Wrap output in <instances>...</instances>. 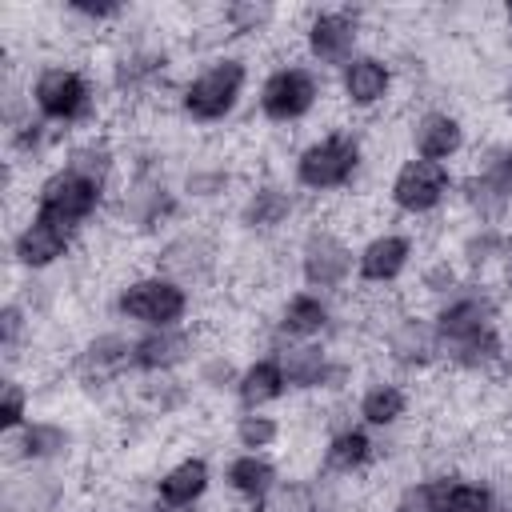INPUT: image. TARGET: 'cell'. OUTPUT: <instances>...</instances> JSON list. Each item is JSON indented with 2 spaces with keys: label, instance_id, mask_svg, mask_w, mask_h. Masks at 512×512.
Masks as SVG:
<instances>
[{
  "label": "cell",
  "instance_id": "48",
  "mask_svg": "<svg viewBox=\"0 0 512 512\" xmlns=\"http://www.w3.org/2000/svg\"><path fill=\"white\" fill-rule=\"evenodd\" d=\"M512 380V340H508V360H504V372H500V384Z\"/></svg>",
  "mask_w": 512,
  "mask_h": 512
},
{
  "label": "cell",
  "instance_id": "27",
  "mask_svg": "<svg viewBox=\"0 0 512 512\" xmlns=\"http://www.w3.org/2000/svg\"><path fill=\"white\" fill-rule=\"evenodd\" d=\"M220 476H216V464H212V456H204V452H184V456H176L172 464H164L156 476H152V500H160L164 508H172V512H192V508H200L204 500H208V492H212V484H216Z\"/></svg>",
  "mask_w": 512,
  "mask_h": 512
},
{
  "label": "cell",
  "instance_id": "26",
  "mask_svg": "<svg viewBox=\"0 0 512 512\" xmlns=\"http://www.w3.org/2000/svg\"><path fill=\"white\" fill-rule=\"evenodd\" d=\"M8 464H72L80 448V432L72 420L56 416H32L20 432L4 436Z\"/></svg>",
  "mask_w": 512,
  "mask_h": 512
},
{
  "label": "cell",
  "instance_id": "38",
  "mask_svg": "<svg viewBox=\"0 0 512 512\" xmlns=\"http://www.w3.org/2000/svg\"><path fill=\"white\" fill-rule=\"evenodd\" d=\"M464 284H468L464 268H460L452 256H444V252L424 256V260L416 264V276H412L416 296H420V300H428L432 308H436V304H444V300H452Z\"/></svg>",
  "mask_w": 512,
  "mask_h": 512
},
{
  "label": "cell",
  "instance_id": "31",
  "mask_svg": "<svg viewBox=\"0 0 512 512\" xmlns=\"http://www.w3.org/2000/svg\"><path fill=\"white\" fill-rule=\"evenodd\" d=\"M264 352H276L292 396H316V400L324 396V384H328V372L336 360V348L328 340H288V344H276Z\"/></svg>",
  "mask_w": 512,
  "mask_h": 512
},
{
  "label": "cell",
  "instance_id": "36",
  "mask_svg": "<svg viewBox=\"0 0 512 512\" xmlns=\"http://www.w3.org/2000/svg\"><path fill=\"white\" fill-rule=\"evenodd\" d=\"M36 340V312L12 292L0 304V356H4V372H16L24 364V352H32Z\"/></svg>",
  "mask_w": 512,
  "mask_h": 512
},
{
  "label": "cell",
  "instance_id": "28",
  "mask_svg": "<svg viewBox=\"0 0 512 512\" xmlns=\"http://www.w3.org/2000/svg\"><path fill=\"white\" fill-rule=\"evenodd\" d=\"M352 412H356V420H360L368 432H376V436L400 432L404 420L412 416V388H408L404 376L376 372V376H368V380L356 388Z\"/></svg>",
  "mask_w": 512,
  "mask_h": 512
},
{
  "label": "cell",
  "instance_id": "37",
  "mask_svg": "<svg viewBox=\"0 0 512 512\" xmlns=\"http://www.w3.org/2000/svg\"><path fill=\"white\" fill-rule=\"evenodd\" d=\"M136 400L152 420L164 416H180L196 404V384L180 380V376H152V380H136Z\"/></svg>",
  "mask_w": 512,
  "mask_h": 512
},
{
  "label": "cell",
  "instance_id": "33",
  "mask_svg": "<svg viewBox=\"0 0 512 512\" xmlns=\"http://www.w3.org/2000/svg\"><path fill=\"white\" fill-rule=\"evenodd\" d=\"M224 44H244V40H264L276 32L280 20H288L284 8L268 4V0H228L212 12Z\"/></svg>",
  "mask_w": 512,
  "mask_h": 512
},
{
  "label": "cell",
  "instance_id": "40",
  "mask_svg": "<svg viewBox=\"0 0 512 512\" xmlns=\"http://www.w3.org/2000/svg\"><path fill=\"white\" fill-rule=\"evenodd\" d=\"M284 440V420L276 412H240L232 416V444L236 452H272Z\"/></svg>",
  "mask_w": 512,
  "mask_h": 512
},
{
  "label": "cell",
  "instance_id": "45",
  "mask_svg": "<svg viewBox=\"0 0 512 512\" xmlns=\"http://www.w3.org/2000/svg\"><path fill=\"white\" fill-rule=\"evenodd\" d=\"M496 280H500V300L512 304V240H508V252L500 260V268H496Z\"/></svg>",
  "mask_w": 512,
  "mask_h": 512
},
{
  "label": "cell",
  "instance_id": "9",
  "mask_svg": "<svg viewBox=\"0 0 512 512\" xmlns=\"http://www.w3.org/2000/svg\"><path fill=\"white\" fill-rule=\"evenodd\" d=\"M196 312V296L156 268H140L112 288V316L144 328H180Z\"/></svg>",
  "mask_w": 512,
  "mask_h": 512
},
{
  "label": "cell",
  "instance_id": "2",
  "mask_svg": "<svg viewBox=\"0 0 512 512\" xmlns=\"http://www.w3.org/2000/svg\"><path fill=\"white\" fill-rule=\"evenodd\" d=\"M368 136L356 124H332L324 132H312L304 144L292 148L288 180L308 200L344 196L360 184L368 172Z\"/></svg>",
  "mask_w": 512,
  "mask_h": 512
},
{
  "label": "cell",
  "instance_id": "8",
  "mask_svg": "<svg viewBox=\"0 0 512 512\" xmlns=\"http://www.w3.org/2000/svg\"><path fill=\"white\" fill-rule=\"evenodd\" d=\"M148 268L172 276L192 296L212 292L224 276V240L216 228H208V220H184L164 240H156Z\"/></svg>",
  "mask_w": 512,
  "mask_h": 512
},
{
  "label": "cell",
  "instance_id": "46",
  "mask_svg": "<svg viewBox=\"0 0 512 512\" xmlns=\"http://www.w3.org/2000/svg\"><path fill=\"white\" fill-rule=\"evenodd\" d=\"M500 96H504V104L512 108V64H508V72H504V84H500Z\"/></svg>",
  "mask_w": 512,
  "mask_h": 512
},
{
  "label": "cell",
  "instance_id": "20",
  "mask_svg": "<svg viewBox=\"0 0 512 512\" xmlns=\"http://www.w3.org/2000/svg\"><path fill=\"white\" fill-rule=\"evenodd\" d=\"M396 80H400V72L392 64V56H384L376 48H364L336 72L340 108L352 112V116H372V112L388 108V100L396 96Z\"/></svg>",
  "mask_w": 512,
  "mask_h": 512
},
{
  "label": "cell",
  "instance_id": "42",
  "mask_svg": "<svg viewBox=\"0 0 512 512\" xmlns=\"http://www.w3.org/2000/svg\"><path fill=\"white\" fill-rule=\"evenodd\" d=\"M388 512H444V468H432V472L404 480L392 492Z\"/></svg>",
  "mask_w": 512,
  "mask_h": 512
},
{
  "label": "cell",
  "instance_id": "13",
  "mask_svg": "<svg viewBox=\"0 0 512 512\" xmlns=\"http://www.w3.org/2000/svg\"><path fill=\"white\" fill-rule=\"evenodd\" d=\"M384 456H388L384 436L368 432L356 420L352 404H344L340 416L324 420V440H320V452H316V476L336 480V484H352L360 476H372L384 464Z\"/></svg>",
  "mask_w": 512,
  "mask_h": 512
},
{
  "label": "cell",
  "instance_id": "3",
  "mask_svg": "<svg viewBox=\"0 0 512 512\" xmlns=\"http://www.w3.org/2000/svg\"><path fill=\"white\" fill-rule=\"evenodd\" d=\"M248 92H252V56L224 48V52L204 56L176 84L172 104L188 128H224L228 120H236Z\"/></svg>",
  "mask_w": 512,
  "mask_h": 512
},
{
  "label": "cell",
  "instance_id": "5",
  "mask_svg": "<svg viewBox=\"0 0 512 512\" xmlns=\"http://www.w3.org/2000/svg\"><path fill=\"white\" fill-rule=\"evenodd\" d=\"M328 100V80L304 56L276 60L252 92V108L268 128H300L308 124Z\"/></svg>",
  "mask_w": 512,
  "mask_h": 512
},
{
  "label": "cell",
  "instance_id": "22",
  "mask_svg": "<svg viewBox=\"0 0 512 512\" xmlns=\"http://www.w3.org/2000/svg\"><path fill=\"white\" fill-rule=\"evenodd\" d=\"M428 316H432L440 348H452V344L472 340V336H480L488 328H500L504 324V300L488 284H464L452 300L436 304Z\"/></svg>",
  "mask_w": 512,
  "mask_h": 512
},
{
  "label": "cell",
  "instance_id": "17",
  "mask_svg": "<svg viewBox=\"0 0 512 512\" xmlns=\"http://www.w3.org/2000/svg\"><path fill=\"white\" fill-rule=\"evenodd\" d=\"M64 372H68V380H72L80 392H88V396L116 392V388L132 376V336L120 332V328L88 332V336L68 352Z\"/></svg>",
  "mask_w": 512,
  "mask_h": 512
},
{
  "label": "cell",
  "instance_id": "1",
  "mask_svg": "<svg viewBox=\"0 0 512 512\" xmlns=\"http://www.w3.org/2000/svg\"><path fill=\"white\" fill-rule=\"evenodd\" d=\"M184 196L176 176L168 172V156L156 140L132 144L124 160V180L112 196V220L132 240H164L184 224Z\"/></svg>",
  "mask_w": 512,
  "mask_h": 512
},
{
  "label": "cell",
  "instance_id": "16",
  "mask_svg": "<svg viewBox=\"0 0 512 512\" xmlns=\"http://www.w3.org/2000/svg\"><path fill=\"white\" fill-rule=\"evenodd\" d=\"M232 212H236V224H240L244 236H252V240H276V236H284V232L296 228V220L304 212V196L292 188V180L268 172V176H252L240 188Z\"/></svg>",
  "mask_w": 512,
  "mask_h": 512
},
{
  "label": "cell",
  "instance_id": "14",
  "mask_svg": "<svg viewBox=\"0 0 512 512\" xmlns=\"http://www.w3.org/2000/svg\"><path fill=\"white\" fill-rule=\"evenodd\" d=\"M292 260H296L300 284L312 292H324V296H340L348 288V280L356 276V244L336 224H324V220L308 224L296 236Z\"/></svg>",
  "mask_w": 512,
  "mask_h": 512
},
{
  "label": "cell",
  "instance_id": "47",
  "mask_svg": "<svg viewBox=\"0 0 512 512\" xmlns=\"http://www.w3.org/2000/svg\"><path fill=\"white\" fill-rule=\"evenodd\" d=\"M500 24L512 32V0H508V4H500Z\"/></svg>",
  "mask_w": 512,
  "mask_h": 512
},
{
  "label": "cell",
  "instance_id": "23",
  "mask_svg": "<svg viewBox=\"0 0 512 512\" xmlns=\"http://www.w3.org/2000/svg\"><path fill=\"white\" fill-rule=\"evenodd\" d=\"M68 496V464H8L0 484V512H64Z\"/></svg>",
  "mask_w": 512,
  "mask_h": 512
},
{
  "label": "cell",
  "instance_id": "44",
  "mask_svg": "<svg viewBox=\"0 0 512 512\" xmlns=\"http://www.w3.org/2000/svg\"><path fill=\"white\" fill-rule=\"evenodd\" d=\"M28 420H32V388L24 384L20 372H4V380H0V428H4V436L20 432Z\"/></svg>",
  "mask_w": 512,
  "mask_h": 512
},
{
  "label": "cell",
  "instance_id": "18",
  "mask_svg": "<svg viewBox=\"0 0 512 512\" xmlns=\"http://www.w3.org/2000/svg\"><path fill=\"white\" fill-rule=\"evenodd\" d=\"M76 244H80V232L28 212L8 236V268L20 276H48L76 252Z\"/></svg>",
  "mask_w": 512,
  "mask_h": 512
},
{
  "label": "cell",
  "instance_id": "41",
  "mask_svg": "<svg viewBox=\"0 0 512 512\" xmlns=\"http://www.w3.org/2000/svg\"><path fill=\"white\" fill-rule=\"evenodd\" d=\"M492 500H496V480L444 468V512H488Z\"/></svg>",
  "mask_w": 512,
  "mask_h": 512
},
{
  "label": "cell",
  "instance_id": "35",
  "mask_svg": "<svg viewBox=\"0 0 512 512\" xmlns=\"http://www.w3.org/2000/svg\"><path fill=\"white\" fill-rule=\"evenodd\" d=\"M508 240H512V228H496V224H472L460 232L456 248H452V260L464 268L468 280H480L488 272L500 268L504 252H508Z\"/></svg>",
  "mask_w": 512,
  "mask_h": 512
},
{
  "label": "cell",
  "instance_id": "34",
  "mask_svg": "<svg viewBox=\"0 0 512 512\" xmlns=\"http://www.w3.org/2000/svg\"><path fill=\"white\" fill-rule=\"evenodd\" d=\"M60 164H68V168H76V172H84V176H92V180H100L104 188H120V164H124V156H120V148H116V140L112 136H104V132H84V136H72L68 140V148L60 152Z\"/></svg>",
  "mask_w": 512,
  "mask_h": 512
},
{
  "label": "cell",
  "instance_id": "6",
  "mask_svg": "<svg viewBox=\"0 0 512 512\" xmlns=\"http://www.w3.org/2000/svg\"><path fill=\"white\" fill-rule=\"evenodd\" d=\"M172 72H176V56L164 40L124 28L108 52V64H104V88L116 100L136 104V100H152L160 88H168Z\"/></svg>",
  "mask_w": 512,
  "mask_h": 512
},
{
  "label": "cell",
  "instance_id": "11",
  "mask_svg": "<svg viewBox=\"0 0 512 512\" xmlns=\"http://www.w3.org/2000/svg\"><path fill=\"white\" fill-rule=\"evenodd\" d=\"M364 36H368L364 8H348V4L308 8L296 20L300 52L320 72H340L356 52H364Z\"/></svg>",
  "mask_w": 512,
  "mask_h": 512
},
{
  "label": "cell",
  "instance_id": "19",
  "mask_svg": "<svg viewBox=\"0 0 512 512\" xmlns=\"http://www.w3.org/2000/svg\"><path fill=\"white\" fill-rule=\"evenodd\" d=\"M420 264V240L408 228H372L356 244V284L372 292L396 288Z\"/></svg>",
  "mask_w": 512,
  "mask_h": 512
},
{
  "label": "cell",
  "instance_id": "25",
  "mask_svg": "<svg viewBox=\"0 0 512 512\" xmlns=\"http://www.w3.org/2000/svg\"><path fill=\"white\" fill-rule=\"evenodd\" d=\"M404 140H408V156L452 164L468 152V120L448 104H428L408 120Z\"/></svg>",
  "mask_w": 512,
  "mask_h": 512
},
{
  "label": "cell",
  "instance_id": "4",
  "mask_svg": "<svg viewBox=\"0 0 512 512\" xmlns=\"http://www.w3.org/2000/svg\"><path fill=\"white\" fill-rule=\"evenodd\" d=\"M24 88H28L32 112L56 132L64 136L96 132V120L104 112V84L96 80L92 68L76 60H44L24 80Z\"/></svg>",
  "mask_w": 512,
  "mask_h": 512
},
{
  "label": "cell",
  "instance_id": "7",
  "mask_svg": "<svg viewBox=\"0 0 512 512\" xmlns=\"http://www.w3.org/2000/svg\"><path fill=\"white\" fill-rule=\"evenodd\" d=\"M112 196L116 192L104 188L100 180H92V176H84V172H76V168L56 160L52 168H44L36 176L28 212H36L44 220H56V224H64V228L84 236L88 224H96L104 212H112Z\"/></svg>",
  "mask_w": 512,
  "mask_h": 512
},
{
  "label": "cell",
  "instance_id": "43",
  "mask_svg": "<svg viewBox=\"0 0 512 512\" xmlns=\"http://www.w3.org/2000/svg\"><path fill=\"white\" fill-rule=\"evenodd\" d=\"M60 16L68 24H80L88 32H108V28H120L132 20V8L120 4V0H68L60 8Z\"/></svg>",
  "mask_w": 512,
  "mask_h": 512
},
{
  "label": "cell",
  "instance_id": "32",
  "mask_svg": "<svg viewBox=\"0 0 512 512\" xmlns=\"http://www.w3.org/2000/svg\"><path fill=\"white\" fill-rule=\"evenodd\" d=\"M284 396H292V392H288V380H284L276 352H260V356L244 360L236 392H232L240 412H272V404H280Z\"/></svg>",
  "mask_w": 512,
  "mask_h": 512
},
{
  "label": "cell",
  "instance_id": "39",
  "mask_svg": "<svg viewBox=\"0 0 512 512\" xmlns=\"http://www.w3.org/2000/svg\"><path fill=\"white\" fill-rule=\"evenodd\" d=\"M240 368L244 364L228 348H204L192 364V384H196V392H208V396H232Z\"/></svg>",
  "mask_w": 512,
  "mask_h": 512
},
{
  "label": "cell",
  "instance_id": "15",
  "mask_svg": "<svg viewBox=\"0 0 512 512\" xmlns=\"http://www.w3.org/2000/svg\"><path fill=\"white\" fill-rule=\"evenodd\" d=\"M376 344L392 376L408 380L440 368V340H436L432 316L420 308H392L376 328Z\"/></svg>",
  "mask_w": 512,
  "mask_h": 512
},
{
  "label": "cell",
  "instance_id": "21",
  "mask_svg": "<svg viewBox=\"0 0 512 512\" xmlns=\"http://www.w3.org/2000/svg\"><path fill=\"white\" fill-rule=\"evenodd\" d=\"M340 336V316L332 296L312 292V288H296L284 292L276 312L268 316V348L288 344V340H336Z\"/></svg>",
  "mask_w": 512,
  "mask_h": 512
},
{
  "label": "cell",
  "instance_id": "29",
  "mask_svg": "<svg viewBox=\"0 0 512 512\" xmlns=\"http://www.w3.org/2000/svg\"><path fill=\"white\" fill-rule=\"evenodd\" d=\"M280 480L284 476H280V464L272 452H232L220 464V484L232 496V504H240L244 512H256Z\"/></svg>",
  "mask_w": 512,
  "mask_h": 512
},
{
  "label": "cell",
  "instance_id": "30",
  "mask_svg": "<svg viewBox=\"0 0 512 512\" xmlns=\"http://www.w3.org/2000/svg\"><path fill=\"white\" fill-rule=\"evenodd\" d=\"M180 196L188 208H220V204H236L240 188L248 184L240 176V168H232L220 156H200L192 164H184V172L176 176Z\"/></svg>",
  "mask_w": 512,
  "mask_h": 512
},
{
  "label": "cell",
  "instance_id": "10",
  "mask_svg": "<svg viewBox=\"0 0 512 512\" xmlns=\"http://www.w3.org/2000/svg\"><path fill=\"white\" fill-rule=\"evenodd\" d=\"M456 204L472 224H496L512 216V136L488 140L472 152L468 172L456 180Z\"/></svg>",
  "mask_w": 512,
  "mask_h": 512
},
{
  "label": "cell",
  "instance_id": "12",
  "mask_svg": "<svg viewBox=\"0 0 512 512\" xmlns=\"http://www.w3.org/2000/svg\"><path fill=\"white\" fill-rule=\"evenodd\" d=\"M456 180L460 176L452 172V164L400 156L384 184V200L400 220H436L456 204Z\"/></svg>",
  "mask_w": 512,
  "mask_h": 512
},
{
  "label": "cell",
  "instance_id": "24",
  "mask_svg": "<svg viewBox=\"0 0 512 512\" xmlns=\"http://www.w3.org/2000/svg\"><path fill=\"white\" fill-rule=\"evenodd\" d=\"M204 352L200 332L192 324L180 328H144L132 336V376L152 380V376H180L184 368L196 364Z\"/></svg>",
  "mask_w": 512,
  "mask_h": 512
}]
</instances>
